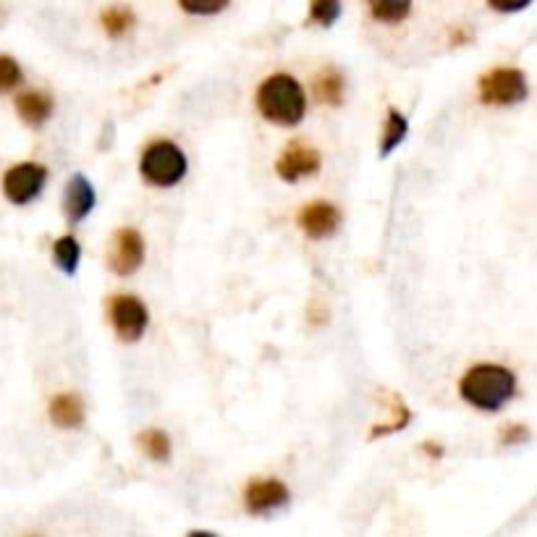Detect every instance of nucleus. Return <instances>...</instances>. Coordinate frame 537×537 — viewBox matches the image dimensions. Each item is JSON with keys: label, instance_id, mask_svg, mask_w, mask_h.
Returning <instances> with one entry per match:
<instances>
[{"label": "nucleus", "instance_id": "f257e3e1", "mask_svg": "<svg viewBox=\"0 0 537 537\" xmlns=\"http://www.w3.org/2000/svg\"><path fill=\"white\" fill-rule=\"evenodd\" d=\"M459 393L467 404L482 412H498L514 399L517 393V375L503 365L493 362H482V365L469 367L464 372Z\"/></svg>", "mask_w": 537, "mask_h": 537}, {"label": "nucleus", "instance_id": "f03ea898", "mask_svg": "<svg viewBox=\"0 0 537 537\" xmlns=\"http://www.w3.org/2000/svg\"><path fill=\"white\" fill-rule=\"evenodd\" d=\"M257 108L273 124L294 126L307 113V97L294 76L273 74L257 90Z\"/></svg>", "mask_w": 537, "mask_h": 537}, {"label": "nucleus", "instance_id": "7ed1b4c3", "mask_svg": "<svg viewBox=\"0 0 537 537\" xmlns=\"http://www.w3.org/2000/svg\"><path fill=\"white\" fill-rule=\"evenodd\" d=\"M139 171H142L147 184L168 189V186H176L186 176V155L176 142H168V139L152 142L142 152Z\"/></svg>", "mask_w": 537, "mask_h": 537}, {"label": "nucleus", "instance_id": "20e7f679", "mask_svg": "<svg viewBox=\"0 0 537 537\" xmlns=\"http://www.w3.org/2000/svg\"><path fill=\"white\" fill-rule=\"evenodd\" d=\"M477 90H480V100L485 105L506 108V105L522 103L530 87H527L524 71L514 69V66H498V69H490L488 74L480 76Z\"/></svg>", "mask_w": 537, "mask_h": 537}, {"label": "nucleus", "instance_id": "39448f33", "mask_svg": "<svg viewBox=\"0 0 537 537\" xmlns=\"http://www.w3.org/2000/svg\"><path fill=\"white\" fill-rule=\"evenodd\" d=\"M45 181H48V168L40 163H19L8 168L3 176V194L14 205H29L35 197H40Z\"/></svg>", "mask_w": 537, "mask_h": 537}, {"label": "nucleus", "instance_id": "423d86ee", "mask_svg": "<svg viewBox=\"0 0 537 537\" xmlns=\"http://www.w3.org/2000/svg\"><path fill=\"white\" fill-rule=\"evenodd\" d=\"M108 315H111V323L116 328L118 338L124 341H137L142 338V333L147 331V323H150V315H147V307L142 299L131 297V294H118L108 304Z\"/></svg>", "mask_w": 537, "mask_h": 537}, {"label": "nucleus", "instance_id": "0eeeda50", "mask_svg": "<svg viewBox=\"0 0 537 537\" xmlns=\"http://www.w3.org/2000/svg\"><path fill=\"white\" fill-rule=\"evenodd\" d=\"M145 260V241L139 236L137 228H121L113 236L111 252H108V265L116 276H131Z\"/></svg>", "mask_w": 537, "mask_h": 537}, {"label": "nucleus", "instance_id": "6e6552de", "mask_svg": "<svg viewBox=\"0 0 537 537\" xmlns=\"http://www.w3.org/2000/svg\"><path fill=\"white\" fill-rule=\"evenodd\" d=\"M317 171H320V152L315 147L304 145V142H291L276 163V173L289 184L315 176Z\"/></svg>", "mask_w": 537, "mask_h": 537}, {"label": "nucleus", "instance_id": "1a4fd4ad", "mask_svg": "<svg viewBox=\"0 0 537 537\" xmlns=\"http://www.w3.org/2000/svg\"><path fill=\"white\" fill-rule=\"evenodd\" d=\"M299 226L310 239H325V236H331L333 231L341 223V213H338V207L331 205V202H310V205H304L299 210Z\"/></svg>", "mask_w": 537, "mask_h": 537}, {"label": "nucleus", "instance_id": "9d476101", "mask_svg": "<svg viewBox=\"0 0 537 537\" xmlns=\"http://www.w3.org/2000/svg\"><path fill=\"white\" fill-rule=\"evenodd\" d=\"M289 501V488L281 480H252L244 490V503L252 514H268Z\"/></svg>", "mask_w": 537, "mask_h": 537}, {"label": "nucleus", "instance_id": "9b49d317", "mask_svg": "<svg viewBox=\"0 0 537 537\" xmlns=\"http://www.w3.org/2000/svg\"><path fill=\"white\" fill-rule=\"evenodd\" d=\"M95 207V189L84 176L74 173L66 184V197H63V210L69 215V221H84L90 210Z\"/></svg>", "mask_w": 537, "mask_h": 537}, {"label": "nucleus", "instance_id": "f8f14e48", "mask_svg": "<svg viewBox=\"0 0 537 537\" xmlns=\"http://www.w3.org/2000/svg\"><path fill=\"white\" fill-rule=\"evenodd\" d=\"M16 113L24 124L29 126H42L53 116V97L45 95V92H21L16 97Z\"/></svg>", "mask_w": 537, "mask_h": 537}, {"label": "nucleus", "instance_id": "ddd939ff", "mask_svg": "<svg viewBox=\"0 0 537 537\" xmlns=\"http://www.w3.org/2000/svg\"><path fill=\"white\" fill-rule=\"evenodd\" d=\"M50 420H53V425L66 427V430L79 427L84 420L82 399L74 393H58L56 399L50 401Z\"/></svg>", "mask_w": 537, "mask_h": 537}, {"label": "nucleus", "instance_id": "4468645a", "mask_svg": "<svg viewBox=\"0 0 537 537\" xmlns=\"http://www.w3.org/2000/svg\"><path fill=\"white\" fill-rule=\"evenodd\" d=\"M344 90H346L344 74L338 69H331V66H328V69H323L315 76V95L320 103L338 105L344 100Z\"/></svg>", "mask_w": 537, "mask_h": 537}, {"label": "nucleus", "instance_id": "2eb2a0df", "mask_svg": "<svg viewBox=\"0 0 537 537\" xmlns=\"http://www.w3.org/2000/svg\"><path fill=\"white\" fill-rule=\"evenodd\" d=\"M407 129V118L401 116L399 111H388L386 126H383V139H380V152H383V155H391V152L404 142Z\"/></svg>", "mask_w": 537, "mask_h": 537}, {"label": "nucleus", "instance_id": "dca6fc26", "mask_svg": "<svg viewBox=\"0 0 537 537\" xmlns=\"http://www.w3.org/2000/svg\"><path fill=\"white\" fill-rule=\"evenodd\" d=\"M139 446L155 462H166L168 456H171V438H168V433L158 430V427H150V430L139 435Z\"/></svg>", "mask_w": 537, "mask_h": 537}, {"label": "nucleus", "instance_id": "f3484780", "mask_svg": "<svg viewBox=\"0 0 537 537\" xmlns=\"http://www.w3.org/2000/svg\"><path fill=\"white\" fill-rule=\"evenodd\" d=\"M79 257H82V247H79V241L74 236H61V239L53 244V260H56L58 268L63 273H74L76 265H79Z\"/></svg>", "mask_w": 537, "mask_h": 537}, {"label": "nucleus", "instance_id": "a211bd4d", "mask_svg": "<svg viewBox=\"0 0 537 537\" xmlns=\"http://www.w3.org/2000/svg\"><path fill=\"white\" fill-rule=\"evenodd\" d=\"M100 21H103V27L108 35L124 37L126 32L134 27V21L137 19H134V11H131L129 6H111L108 11H103Z\"/></svg>", "mask_w": 537, "mask_h": 537}, {"label": "nucleus", "instance_id": "6ab92c4d", "mask_svg": "<svg viewBox=\"0 0 537 537\" xmlns=\"http://www.w3.org/2000/svg\"><path fill=\"white\" fill-rule=\"evenodd\" d=\"M370 14L383 24H399L412 14V3H407V0H378L370 6Z\"/></svg>", "mask_w": 537, "mask_h": 537}, {"label": "nucleus", "instance_id": "aec40b11", "mask_svg": "<svg viewBox=\"0 0 537 537\" xmlns=\"http://www.w3.org/2000/svg\"><path fill=\"white\" fill-rule=\"evenodd\" d=\"M21 66L11 56H0V92H11L21 84Z\"/></svg>", "mask_w": 537, "mask_h": 537}, {"label": "nucleus", "instance_id": "412c9836", "mask_svg": "<svg viewBox=\"0 0 537 537\" xmlns=\"http://www.w3.org/2000/svg\"><path fill=\"white\" fill-rule=\"evenodd\" d=\"M338 14H341V6L336 0H317L310 6V19L320 27H331L333 21L338 19Z\"/></svg>", "mask_w": 537, "mask_h": 537}, {"label": "nucleus", "instance_id": "4be33fe9", "mask_svg": "<svg viewBox=\"0 0 537 537\" xmlns=\"http://www.w3.org/2000/svg\"><path fill=\"white\" fill-rule=\"evenodd\" d=\"M530 441V427L527 425H506L501 430V443H506V446H517V443Z\"/></svg>", "mask_w": 537, "mask_h": 537}, {"label": "nucleus", "instance_id": "5701e85b", "mask_svg": "<svg viewBox=\"0 0 537 537\" xmlns=\"http://www.w3.org/2000/svg\"><path fill=\"white\" fill-rule=\"evenodd\" d=\"M228 3L226 0H218V3H181V11L186 14H221Z\"/></svg>", "mask_w": 537, "mask_h": 537}, {"label": "nucleus", "instance_id": "b1692460", "mask_svg": "<svg viewBox=\"0 0 537 537\" xmlns=\"http://www.w3.org/2000/svg\"><path fill=\"white\" fill-rule=\"evenodd\" d=\"M530 3H490V8L493 11H501V14H514V11H522V8H527Z\"/></svg>", "mask_w": 537, "mask_h": 537}, {"label": "nucleus", "instance_id": "393cba45", "mask_svg": "<svg viewBox=\"0 0 537 537\" xmlns=\"http://www.w3.org/2000/svg\"><path fill=\"white\" fill-rule=\"evenodd\" d=\"M425 451L430 456H441L443 454V448L441 446H433V443H425Z\"/></svg>", "mask_w": 537, "mask_h": 537}, {"label": "nucleus", "instance_id": "a878e982", "mask_svg": "<svg viewBox=\"0 0 537 537\" xmlns=\"http://www.w3.org/2000/svg\"><path fill=\"white\" fill-rule=\"evenodd\" d=\"M186 537H218L215 535V532H205V530H194V532H189V535Z\"/></svg>", "mask_w": 537, "mask_h": 537}, {"label": "nucleus", "instance_id": "bb28decb", "mask_svg": "<svg viewBox=\"0 0 537 537\" xmlns=\"http://www.w3.org/2000/svg\"><path fill=\"white\" fill-rule=\"evenodd\" d=\"M27 537H42V535H27Z\"/></svg>", "mask_w": 537, "mask_h": 537}]
</instances>
